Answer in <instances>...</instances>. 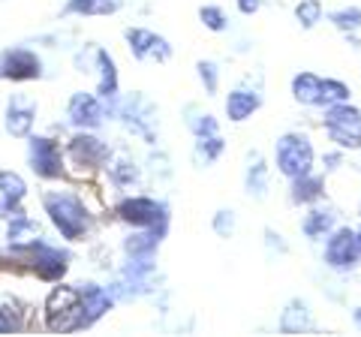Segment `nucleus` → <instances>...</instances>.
I'll return each mask as SVG.
<instances>
[{
  "instance_id": "obj_1",
  "label": "nucleus",
  "mask_w": 361,
  "mask_h": 337,
  "mask_svg": "<svg viewBox=\"0 0 361 337\" xmlns=\"http://www.w3.org/2000/svg\"><path fill=\"white\" fill-rule=\"evenodd\" d=\"M45 325L51 331H73L85 325V305H82V289L58 286L51 289L45 301Z\"/></svg>"
},
{
  "instance_id": "obj_2",
  "label": "nucleus",
  "mask_w": 361,
  "mask_h": 337,
  "mask_svg": "<svg viewBox=\"0 0 361 337\" xmlns=\"http://www.w3.org/2000/svg\"><path fill=\"white\" fill-rule=\"evenodd\" d=\"M45 208H49L54 226H58L63 232V238H70V241H78L90 226L85 205L70 193H45Z\"/></svg>"
},
{
  "instance_id": "obj_3",
  "label": "nucleus",
  "mask_w": 361,
  "mask_h": 337,
  "mask_svg": "<svg viewBox=\"0 0 361 337\" xmlns=\"http://www.w3.org/2000/svg\"><path fill=\"white\" fill-rule=\"evenodd\" d=\"M325 130L341 148H361V111L355 106L337 103L325 111Z\"/></svg>"
},
{
  "instance_id": "obj_4",
  "label": "nucleus",
  "mask_w": 361,
  "mask_h": 337,
  "mask_svg": "<svg viewBox=\"0 0 361 337\" xmlns=\"http://www.w3.org/2000/svg\"><path fill=\"white\" fill-rule=\"evenodd\" d=\"M310 166H313V148L304 136L289 133V136H283L277 142V168L286 178L295 181L301 175H310Z\"/></svg>"
},
{
  "instance_id": "obj_5",
  "label": "nucleus",
  "mask_w": 361,
  "mask_h": 337,
  "mask_svg": "<svg viewBox=\"0 0 361 337\" xmlns=\"http://www.w3.org/2000/svg\"><path fill=\"white\" fill-rule=\"evenodd\" d=\"M358 235L349 229H337L329 244H325V262H329L334 271H349L358 259Z\"/></svg>"
},
{
  "instance_id": "obj_6",
  "label": "nucleus",
  "mask_w": 361,
  "mask_h": 337,
  "mask_svg": "<svg viewBox=\"0 0 361 337\" xmlns=\"http://www.w3.org/2000/svg\"><path fill=\"white\" fill-rule=\"evenodd\" d=\"M127 39H130V49L139 61H169V42L163 37H157L151 30H142V27H130L127 30Z\"/></svg>"
},
{
  "instance_id": "obj_7",
  "label": "nucleus",
  "mask_w": 361,
  "mask_h": 337,
  "mask_svg": "<svg viewBox=\"0 0 361 337\" xmlns=\"http://www.w3.org/2000/svg\"><path fill=\"white\" fill-rule=\"evenodd\" d=\"M30 163L33 172L42 178H61L63 163H61V148L49 139H33L30 142Z\"/></svg>"
},
{
  "instance_id": "obj_8",
  "label": "nucleus",
  "mask_w": 361,
  "mask_h": 337,
  "mask_svg": "<svg viewBox=\"0 0 361 337\" xmlns=\"http://www.w3.org/2000/svg\"><path fill=\"white\" fill-rule=\"evenodd\" d=\"M39 58L30 54L25 49L9 51L4 61H0V75L4 78H16V82H25V78H37L39 75Z\"/></svg>"
},
{
  "instance_id": "obj_9",
  "label": "nucleus",
  "mask_w": 361,
  "mask_h": 337,
  "mask_svg": "<svg viewBox=\"0 0 361 337\" xmlns=\"http://www.w3.org/2000/svg\"><path fill=\"white\" fill-rule=\"evenodd\" d=\"M118 217L133 223V226H154L157 220H166L163 208L151 199H127L123 205L118 208Z\"/></svg>"
},
{
  "instance_id": "obj_10",
  "label": "nucleus",
  "mask_w": 361,
  "mask_h": 337,
  "mask_svg": "<svg viewBox=\"0 0 361 337\" xmlns=\"http://www.w3.org/2000/svg\"><path fill=\"white\" fill-rule=\"evenodd\" d=\"M70 157L78 166L97 168V166H103L109 160V148L99 139H94V136H75L70 142Z\"/></svg>"
},
{
  "instance_id": "obj_11",
  "label": "nucleus",
  "mask_w": 361,
  "mask_h": 337,
  "mask_svg": "<svg viewBox=\"0 0 361 337\" xmlns=\"http://www.w3.org/2000/svg\"><path fill=\"white\" fill-rule=\"evenodd\" d=\"M70 118L75 127H97L103 121V106L94 94H75L70 103Z\"/></svg>"
},
{
  "instance_id": "obj_12",
  "label": "nucleus",
  "mask_w": 361,
  "mask_h": 337,
  "mask_svg": "<svg viewBox=\"0 0 361 337\" xmlns=\"http://www.w3.org/2000/svg\"><path fill=\"white\" fill-rule=\"evenodd\" d=\"M25 199V181L16 172H0V214H13Z\"/></svg>"
},
{
  "instance_id": "obj_13",
  "label": "nucleus",
  "mask_w": 361,
  "mask_h": 337,
  "mask_svg": "<svg viewBox=\"0 0 361 337\" xmlns=\"http://www.w3.org/2000/svg\"><path fill=\"white\" fill-rule=\"evenodd\" d=\"M322 82L325 78L313 75V73H301L292 78V94H295V99L304 106H322Z\"/></svg>"
},
{
  "instance_id": "obj_14",
  "label": "nucleus",
  "mask_w": 361,
  "mask_h": 337,
  "mask_svg": "<svg viewBox=\"0 0 361 337\" xmlns=\"http://www.w3.org/2000/svg\"><path fill=\"white\" fill-rule=\"evenodd\" d=\"M259 94L253 91H244V87H238V91H232L229 99H226V115H229L232 121H247L253 115V111L259 109Z\"/></svg>"
},
{
  "instance_id": "obj_15",
  "label": "nucleus",
  "mask_w": 361,
  "mask_h": 337,
  "mask_svg": "<svg viewBox=\"0 0 361 337\" xmlns=\"http://www.w3.org/2000/svg\"><path fill=\"white\" fill-rule=\"evenodd\" d=\"M33 106L30 103H21V99H13L6 109V130L13 133V136H27L30 133V123H33Z\"/></svg>"
},
{
  "instance_id": "obj_16",
  "label": "nucleus",
  "mask_w": 361,
  "mask_h": 337,
  "mask_svg": "<svg viewBox=\"0 0 361 337\" xmlns=\"http://www.w3.org/2000/svg\"><path fill=\"white\" fill-rule=\"evenodd\" d=\"M280 329L286 334H301L310 329V313L304 301H292V305L283 310V319H280Z\"/></svg>"
},
{
  "instance_id": "obj_17",
  "label": "nucleus",
  "mask_w": 361,
  "mask_h": 337,
  "mask_svg": "<svg viewBox=\"0 0 361 337\" xmlns=\"http://www.w3.org/2000/svg\"><path fill=\"white\" fill-rule=\"evenodd\" d=\"M121 9V0H70L66 13H78V16H111Z\"/></svg>"
},
{
  "instance_id": "obj_18",
  "label": "nucleus",
  "mask_w": 361,
  "mask_h": 337,
  "mask_svg": "<svg viewBox=\"0 0 361 337\" xmlns=\"http://www.w3.org/2000/svg\"><path fill=\"white\" fill-rule=\"evenodd\" d=\"M97 66H99V94L111 97L118 91V73H115V63L106 51H97Z\"/></svg>"
},
{
  "instance_id": "obj_19",
  "label": "nucleus",
  "mask_w": 361,
  "mask_h": 337,
  "mask_svg": "<svg viewBox=\"0 0 361 337\" xmlns=\"http://www.w3.org/2000/svg\"><path fill=\"white\" fill-rule=\"evenodd\" d=\"M39 235V226L27 217H21V211H16V223L9 226V241L13 244H33Z\"/></svg>"
},
{
  "instance_id": "obj_20",
  "label": "nucleus",
  "mask_w": 361,
  "mask_h": 337,
  "mask_svg": "<svg viewBox=\"0 0 361 337\" xmlns=\"http://www.w3.org/2000/svg\"><path fill=\"white\" fill-rule=\"evenodd\" d=\"M319 196H322V181L319 178H310V175L295 178V184H292V199L295 202H316Z\"/></svg>"
},
{
  "instance_id": "obj_21",
  "label": "nucleus",
  "mask_w": 361,
  "mask_h": 337,
  "mask_svg": "<svg viewBox=\"0 0 361 337\" xmlns=\"http://www.w3.org/2000/svg\"><path fill=\"white\" fill-rule=\"evenodd\" d=\"M331 229V214L329 211H310L307 220H304V232L310 235V238H319Z\"/></svg>"
},
{
  "instance_id": "obj_22",
  "label": "nucleus",
  "mask_w": 361,
  "mask_h": 337,
  "mask_svg": "<svg viewBox=\"0 0 361 337\" xmlns=\"http://www.w3.org/2000/svg\"><path fill=\"white\" fill-rule=\"evenodd\" d=\"M346 97H349V87L343 82H334V78H325L322 82V106L346 103Z\"/></svg>"
},
{
  "instance_id": "obj_23",
  "label": "nucleus",
  "mask_w": 361,
  "mask_h": 337,
  "mask_svg": "<svg viewBox=\"0 0 361 337\" xmlns=\"http://www.w3.org/2000/svg\"><path fill=\"white\" fill-rule=\"evenodd\" d=\"M295 18L301 21L304 27H313L316 21L322 18V6H319V0H301V4L295 6Z\"/></svg>"
},
{
  "instance_id": "obj_24",
  "label": "nucleus",
  "mask_w": 361,
  "mask_h": 337,
  "mask_svg": "<svg viewBox=\"0 0 361 337\" xmlns=\"http://www.w3.org/2000/svg\"><path fill=\"white\" fill-rule=\"evenodd\" d=\"M334 21V27H341V30H358L361 27V13L358 9H337V13L331 16Z\"/></svg>"
},
{
  "instance_id": "obj_25",
  "label": "nucleus",
  "mask_w": 361,
  "mask_h": 337,
  "mask_svg": "<svg viewBox=\"0 0 361 337\" xmlns=\"http://www.w3.org/2000/svg\"><path fill=\"white\" fill-rule=\"evenodd\" d=\"M247 187H250V193H256V196L265 193V166L259 157H256V166H250V172H247Z\"/></svg>"
},
{
  "instance_id": "obj_26",
  "label": "nucleus",
  "mask_w": 361,
  "mask_h": 337,
  "mask_svg": "<svg viewBox=\"0 0 361 337\" xmlns=\"http://www.w3.org/2000/svg\"><path fill=\"white\" fill-rule=\"evenodd\" d=\"M220 151H223V142H220L217 133H211V136H199V154L205 157V163L214 160Z\"/></svg>"
},
{
  "instance_id": "obj_27",
  "label": "nucleus",
  "mask_w": 361,
  "mask_h": 337,
  "mask_svg": "<svg viewBox=\"0 0 361 337\" xmlns=\"http://www.w3.org/2000/svg\"><path fill=\"white\" fill-rule=\"evenodd\" d=\"M199 16H202V21H205L211 30H226V16H223V9H217V6H202Z\"/></svg>"
},
{
  "instance_id": "obj_28",
  "label": "nucleus",
  "mask_w": 361,
  "mask_h": 337,
  "mask_svg": "<svg viewBox=\"0 0 361 337\" xmlns=\"http://www.w3.org/2000/svg\"><path fill=\"white\" fill-rule=\"evenodd\" d=\"M21 329V322H18V313L16 310H6V307H0V334H6V331H16Z\"/></svg>"
},
{
  "instance_id": "obj_29",
  "label": "nucleus",
  "mask_w": 361,
  "mask_h": 337,
  "mask_svg": "<svg viewBox=\"0 0 361 337\" xmlns=\"http://www.w3.org/2000/svg\"><path fill=\"white\" fill-rule=\"evenodd\" d=\"M199 78L205 82L208 91H217V66L214 63H199Z\"/></svg>"
},
{
  "instance_id": "obj_30",
  "label": "nucleus",
  "mask_w": 361,
  "mask_h": 337,
  "mask_svg": "<svg viewBox=\"0 0 361 337\" xmlns=\"http://www.w3.org/2000/svg\"><path fill=\"white\" fill-rule=\"evenodd\" d=\"M111 175H115L121 184H127V181H133V178H135V168L130 163H118V166H111Z\"/></svg>"
},
{
  "instance_id": "obj_31",
  "label": "nucleus",
  "mask_w": 361,
  "mask_h": 337,
  "mask_svg": "<svg viewBox=\"0 0 361 337\" xmlns=\"http://www.w3.org/2000/svg\"><path fill=\"white\" fill-rule=\"evenodd\" d=\"M235 229V220H232V214L229 211H220V217H217V232H232Z\"/></svg>"
},
{
  "instance_id": "obj_32",
  "label": "nucleus",
  "mask_w": 361,
  "mask_h": 337,
  "mask_svg": "<svg viewBox=\"0 0 361 337\" xmlns=\"http://www.w3.org/2000/svg\"><path fill=\"white\" fill-rule=\"evenodd\" d=\"M238 9L244 16H253L256 9H259V0H238Z\"/></svg>"
},
{
  "instance_id": "obj_33",
  "label": "nucleus",
  "mask_w": 361,
  "mask_h": 337,
  "mask_svg": "<svg viewBox=\"0 0 361 337\" xmlns=\"http://www.w3.org/2000/svg\"><path fill=\"white\" fill-rule=\"evenodd\" d=\"M355 322H358V325H361V307H358V313H355Z\"/></svg>"
},
{
  "instance_id": "obj_34",
  "label": "nucleus",
  "mask_w": 361,
  "mask_h": 337,
  "mask_svg": "<svg viewBox=\"0 0 361 337\" xmlns=\"http://www.w3.org/2000/svg\"><path fill=\"white\" fill-rule=\"evenodd\" d=\"M358 250H361V229H358Z\"/></svg>"
}]
</instances>
